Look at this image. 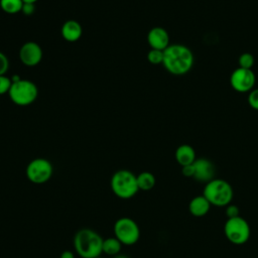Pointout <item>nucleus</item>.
I'll use <instances>...</instances> for the list:
<instances>
[{"mask_svg": "<svg viewBox=\"0 0 258 258\" xmlns=\"http://www.w3.org/2000/svg\"><path fill=\"white\" fill-rule=\"evenodd\" d=\"M195 62L192 51L185 45L180 43L169 44L163 50L164 69L175 76H182L188 73Z\"/></svg>", "mask_w": 258, "mask_h": 258, "instance_id": "f257e3e1", "label": "nucleus"}, {"mask_svg": "<svg viewBox=\"0 0 258 258\" xmlns=\"http://www.w3.org/2000/svg\"><path fill=\"white\" fill-rule=\"evenodd\" d=\"M103 238L95 230L84 228L79 230L73 240L74 249L82 258H97L102 252Z\"/></svg>", "mask_w": 258, "mask_h": 258, "instance_id": "f03ea898", "label": "nucleus"}, {"mask_svg": "<svg viewBox=\"0 0 258 258\" xmlns=\"http://www.w3.org/2000/svg\"><path fill=\"white\" fill-rule=\"evenodd\" d=\"M203 196L210 202L212 206L227 207L231 204L234 190L232 185L225 179L214 178L206 183Z\"/></svg>", "mask_w": 258, "mask_h": 258, "instance_id": "7ed1b4c3", "label": "nucleus"}, {"mask_svg": "<svg viewBox=\"0 0 258 258\" xmlns=\"http://www.w3.org/2000/svg\"><path fill=\"white\" fill-rule=\"evenodd\" d=\"M110 185L113 194L123 200L133 198L139 190L137 176L128 169H119L114 172L110 180Z\"/></svg>", "mask_w": 258, "mask_h": 258, "instance_id": "20e7f679", "label": "nucleus"}, {"mask_svg": "<svg viewBox=\"0 0 258 258\" xmlns=\"http://www.w3.org/2000/svg\"><path fill=\"white\" fill-rule=\"evenodd\" d=\"M8 95L14 104L18 106H28L36 100L38 89L33 82L20 79L12 83Z\"/></svg>", "mask_w": 258, "mask_h": 258, "instance_id": "39448f33", "label": "nucleus"}, {"mask_svg": "<svg viewBox=\"0 0 258 258\" xmlns=\"http://www.w3.org/2000/svg\"><path fill=\"white\" fill-rule=\"evenodd\" d=\"M114 237H116L122 245L131 246L138 242L140 238V229L138 224L129 217L119 218L113 226Z\"/></svg>", "mask_w": 258, "mask_h": 258, "instance_id": "423d86ee", "label": "nucleus"}, {"mask_svg": "<svg viewBox=\"0 0 258 258\" xmlns=\"http://www.w3.org/2000/svg\"><path fill=\"white\" fill-rule=\"evenodd\" d=\"M224 234L232 244L243 245L249 240L251 229L248 222L239 216L227 219L224 225Z\"/></svg>", "mask_w": 258, "mask_h": 258, "instance_id": "0eeeda50", "label": "nucleus"}, {"mask_svg": "<svg viewBox=\"0 0 258 258\" xmlns=\"http://www.w3.org/2000/svg\"><path fill=\"white\" fill-rule=\"evenodd\" d=\"M53 173V166L46 158L38 157L32 159L26 166L25 174L29 181L35 184H42L48 181Z\"/></svg>", "mask_w": 258, "mask_h": 258, "instance_id": "6e6552de", "label": "nucleus"}, {"mask_svg": "<svg viewBox=\"0 0 258 258\" xmlns=\"http://www.w3.org/2000/svg\"><path fill=\"white\" fill-rule=\"evenodd\" d=\"M256 77L252 70L238 68L230 76L231 87L239 93H246L253 90Z\"/></svg>", "mask_w": 258, "mask_h": 258, "instance_id": "1a4fd4ad", "label": "nucleus"}, {"mask_svg": "<svg viewBox=\"0 0 258 258\" xmlns=\"http://www.w3.org/2000/svg\"><path fill=\"white\" fill-rule=\"evenodd\" d=\"M19 58L26 67H34L42 59V49L34 41H27L19 49Z\"/></svg>", "mask_w": 258, "mask_h": 258, "instance_id": "9d476101", "label": "nucleus"}, {"mask_svg": "<svg viewBox=\"0 0 258 258\" xmlns=\"http://www.w3.org/2000/svg\"><path fill=\"white\" fill-rule=\"evenodd\" d=\"M195 174L194 177L196 180L201 182H209L215 178V165L208 158H197L194 162Z\"/></svg>", "mask_w": 258, "mask_h": 258, "instance_id": "9b49d317", "label": "nucleus"}, {"mask_svg": "<svg viewBox=\"0 0 258 258\" xmlns=\"http://www.w3.org/2000/svg\"><path fill=\"white\" fill-rule=\"evenodd\" d=\"M147 42L152 49L164 50L169 45V34L163 27H152L147 34Z\"/></svg>", "mask_w": 258, "mask_h": 258, "instance_id": "f8f14e48", "label": "nucleus"}, {"mask_svg": "<svg viewBox=\"0 0 258 258\" xmlns=\"http://www.w3.org/2000/svg\"><path fill=\"white\" fill-rule=\"evenodd\" d=\"M82 26L77 20H67L61 26V35L69 42H75L79 40L82 36Z\"/></svg>", "mask_w": 258, "mask_h": 258, "instance_id": "ddd939ff", "label": "nucleus"}, {"mask_svg": "<svg viewBox=\"0 0 258 258\" xmlns=\"http://www.w3.org/2000/svg\"><path fill=\"white\" fill-rule=\"evenodd\" d=\"M174 157L176 162L179 165H181V167L185 165H189V164H192L197 159L196 150L192 146L188 144H182L176 148Z\"/></svg>", "mask_w": 258, "mask_h": 258, "instance_id": "4468645a", "label": "nucleus"}, {"mask_svg": "<svg viewBox=\"0 0 258 258\" xmlns=\"http://www.w3.org/2000/svg\"><path fill=\"white\" fill-rule=\"evenodd\" d=\"M211 206L210 202L203 195L197 196L190 200L188 204V211L194 217L200 218L206 216L210 212Z\"/></svg>", "mask_w": 258, "mask_h": 258, "instance_id": "2eb2a0df", "label": "nucleus"}, {"mask_svg": "<svg viewBox=\"0 0 258 258\" xmlns=\"http://www.w3.org/2000/svg\"><path fill=\"white\" fill-rule=\"evenodd\" d=\"M122 243L116 237H110L103 240L102 252L111 257L119 254L121 252Z\"/></svg>", "mask_w": 258, "mask_h": 258, "instance_id": "dca6fc26", "label": "nucleus"}, {"mask_svg": "<svg viewBox=\"0 0 258 258\" xmlns=\"http://www.w3.org/2000/svg\"><path fill=\"white\" fill-rule=\"evenodd\" d=\"M137 176V184L139 190H150L154 187L156 179L153 173L149 171H142Z\"/></svg>", "mask_w": 258, "mask_h": 258, "instance_id": "f3484780", "label": "nucleus"}, {"mask_svg": "<svg viewBox=\"0 0 258 258\" xmlns=\"http://www.w3.org/2000/svg\"><path fill=\"white\" fill-rule=\"evenodd\" d=\"M23 4L24 2L22 0H0V7L7 14L21 12Z\"/></svg>", "mask_w": 258, "mask_h": 258, "instance_id": "a211bd4d", "label": "nucleus"}, {"mask_svg": "<svg viewBox=\"0 0 258 258\" xmlns=\"http://www.w3.org/2000/svg\"><path fill=\"white\" fill-rule=\"evenodd\" d=\"M254 61H255L254 56H253L251 53H249V52L242 53V54L239 56V59H238L239 68L251 70L252 67L254 66Z\"/></svg>", "mask_w": 258, "mask_h": 258, "instance_id": "6ab92c4d", "label": "nucleus"}, {"mask_svg": "<svg viewBox=\"0 0 258 258\" xmlns=\"http://www.w3.org/2000/svg\"><path fill=\"white\" fill-rule=\"evenodd\" d=\"M147 59L152 64H160L163 61V50L150 49L147 53Z\"/></svg>", "mask_w": 258, "mask_h": 258, "instance_id": "aec40b11", "label": "nucleus"}, {"mask_svg": "<svg viewBox=\"0 0 258 258\" xmlns=\"http://www.w3.org/2000/svg\"><path fill=\"white\" fill-rule=\"evenodd\" d=\"M12 85V80L5 75L0 76V96L8 94Z\"/></svg>", "mask_w": 258, "mask_h": 258, "instance_id": "412c9836", "label": "nucleus"}, {"mask_svg": "<svg viewBox=\"0 0 258 258\" xmlns=\"http://www.w3.org/2000/svg\"><path fill=\"white\" fill-rule=\"evenodd\" d=\"M248 104L250 107L258 111V89H253L248 95Z\"/></svg>", "mask_w": 258, "mask_h": 258, "instance_id": "4be33fe9", "label": "nucleus"}, {"mask_svg": "<svg viewBox=\"0 0 258 258\" xmlns=\"http://www.w3.org/2000/svg\"><path fill=\"white\" fill-rule=\"evenodd\" d=\"M225 214H226V216H227L228 219L239 217V216H240V215H239V208H238L236 205L229 204V205L226 207Z\"/></svg>", "mask_w": 258, "mask_h": 258, "instance_id": "5701e85b", "label": "nucleus"}, {"mask_svg": "<svg viewBox=\"0 0 258 258\" xmlns=\"http://www.w3.org/2000/svg\"><path fill=\"white\" fill-rule=\"evenodd\" d=\"M9 68V61L7 56L0 51V76L5 75Z\"/></svg>", "mask_w": 258, "mask_h": 258, "instance_id": "b1692460", "label": "nucleus"}, {"mask_svg": "<svg viewBox=\"0 0 258 258\" xmlns=\"http://www.w3.org/2000/svg\"><path fill=\"white\" fill-rule=\"evenodd\" d=\"M181 173L183 176L185 177H194L195 174V167H194V163L189 164V165H185L181 167Z\"/></svg>", "mask_w": 258, "mask_h": 258, "instance_id": "393cba45", "label": "nucleus"}, {"mask_svg": "<svg viewBox=\"0 0 258 258\" xmlns=\"http://www.w3.org/2000/svg\"><path fill=\"white\" fill-rule=\"evenodd\" d=\"M35 11V5L33 3H24L21 9V12L24 15H31Z\"/></svg>", "mask_w": 258, "mask_h": 258, "instance_id": "a878e982", "label": "nucleus"}, {"mask_svg": "<svg viewBox=\"0 0 258 258\" xmlns=\"http://www.w3.org/2000/svg\"><path fill=\"white\" fill-rule=\"evenodd\" d=\"M59 258H75V254L70 250H64L60 253Z\"/></svg>", "mask_w": 258, "mask_h": 258, "instance_id": "bb28decb", "label": "nucleus"}, {"mask_svg": "<svg viewBox=\"0 0 258 258\" xmlns=\"http://www.w3.org/2000/svg\"><path fill=\"white\" fill-rule=\"evenodd\" d=\"M112 258H129L127 255H124V254H121V253H119V254H117V255H115V256H113Z\"/></svg>", "mask_w": 258, "mask_h": 258, "instance_id": "cd10ccee", "label": "nucleus"}, {"mask_svg": "<svg viewBox=\"0 0 258 258\" xmlns=\"http://www.w3.org/2000/svg\"><path fill=\"white\" fill-rule=\"evenodd\" d=\"M24 3H33L35 4V2H37L38 0H22Z\"/></svg>", "mask_w": 258, "mask_h": 258, "instance_id": "c85d7f7f", "label": "nucleus"}, {"mask_svg": "<svg viewBox=\"0 0 258 258\" xmlns=\"http://www.w3.org/2000/svg\"><path fill=\"white\" fill-rule=\"evenodd\" d=\"M97 258H102V257H101V256H100V257H97Z\"/></svg>", "mask_w": 258, "mask_h": 258, "instance_id": "c756f323", "label": "nucleus"}]
</instances>
